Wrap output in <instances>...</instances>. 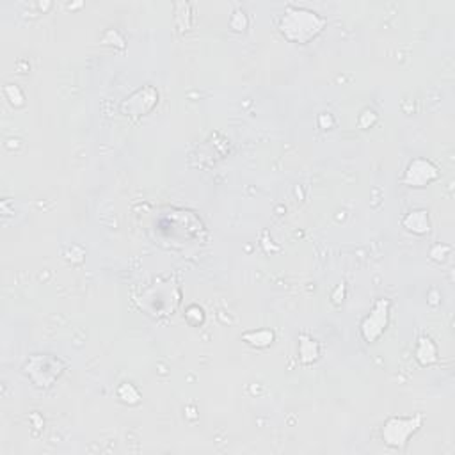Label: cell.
Returning a JSON list of instances; mask_svg holds the SVG:
<instances>
[{"label":"cell","mask_w":455,"mask_h":455,"mask_svg":"<svg viewBox=\"0 0 455 455\" xmlns=\"http://www.w3.org/2000/svg\"><path fill=\"white\" fill-rule=\"evenodd\" d=\"M249 25V20H248V14L244 13L242 9H237L233 14H231L230 18V27L233 29V31L237 32H242L246 31Z\"/></svg>","instance_id":"9a60e30c"},{"label":"cell","mask_w":455,"mask_h":455,"mask_svg":"<svg viewBox=\"0 0 455 455\" xmlns=\"http://www.w3.org/2000/svg\"><path fill=\"white\" fill-rule=\"evenodd\" d=\"M4 94H5V98H8L11 105H14V107H22L23 105V98H25V96H23L22 89L18 88V86H13V84L5 86Z\"/></svg>","instance_id":"2e32d148"},{"label":"cell","mask_w":455,"mask_h":455,"mask_svg":"<svg viewBox=\"0 0 455 455\" xmlns=\"http://www.w3.org/2000/svg\"><path fill=\"white\" fill-rule=\"evenodd\" d=\"M183 317H185L187 324H190L192 327L203 326V322H205V311H203V308H199L198 304H190L189 308L185 309Z\"/></svg>","instance_id":"5bb4252c"},{"label":"cell","mask_w":455,"mask_h":455,"mask_svg":"<svg viewBox=\"0 0 455 455\" xmlns=\"http://www.w3.org/2000/svg\"><path fill=\"white\" fill-rule=\"evenodd\" d=\"M297 354H299L297 358H299L301 365L309 367V365H313L320 359V343H318V340H315L313 336L301 335L299 336V352Z\"/></svg>","instance_id":"30bf717a"},{"label":"cell","mask_w":455,"mask_h":455,"mask_svg":"<svg viewBox=\"0 0 455 455\" xmlns=\"http://www.w3.org/2000/svg\"><path fill=\"white\" fill-rule=\"evenodd\" d=\"M242 340L252 349H267L274 343L276 335L272 329H252V331L244 333Z\"/></svg>","instance_id":"7c38bea8"},{"label":"cell","mask_w":455,"mask_h":455,"mask_svg":"<svg viewBox=\"0 0 455 455\" xmlns=\"http://www.w3.org/2000/svg\"><path fill=\"white\" fill-rule=\"evenodd\" d=\"M452 252V246H448V244H438V246H434L432 249H430V258H432L434 261H438V263H445V261L448 260V257H450Z\"/></svg>","instance_id":"e0dca14e"},{"label":"cell","mask_w":455,"mask_h":455,"mask_svg":"<svg viewBox=\"0 0 455 455\" xmlns=\"http://www.w3.org/2000/svg\"><path fill=\"white\" fill-rule=\"evenodd\" d=\"M133 301L142 313L153 320L171 317L181 302V290L177 276H160L141 288Z\"/></svg>","instance_id":"7a4b0ae2"},{"label":"cell","mask_w":455,"mask_h":455,"mask_svg":"<svg viewBox=\"0 0 455 455\" xmlns=\"http://www.w3.org/2000/svg\"><path fill=\"white\" fill-rule=\"evenodd\" d=\"M421 424H424V415L420 413L415 416H389L380 429V438L386 447L404 450L413 434L420 430Z\"/></svg>","instance_id":"5b68a950"},{"label":"cell","mask_w":455,"mask_h":455,"mask_svg":"<svg viewBox=\"0 0 455 455\" xmlns=\"http://www.w3.org/2000/svg\"><path fill=\"white\" fill-rule=\"evenodd\" d=\"M118 398L125 406H139L141 404V391L135 388V385L132 382H121L120 388H118Z\"/></svg>","instance_id":"4fadbf2b"},{"label":"cell","mask_w":455,"mask_h":455,"mask_svg":"<svg viewBox=\"0 0 455 455\" xmlns=\"http://www.w3.org/2000/svg\"><path fill=\"white\" fill-rule=\"evenodd\" d=\"M416 361L420 363L421 367H430L438 361V347L430 340L429 336H421L415 349Z\"/></svg>","instance_id":"8fae6325"},{"label":"cell","mask_w":455,"mask_h":455,"mask_svg":"<svg viewBox=\"0 0 455 455\" xmlns=\"http://www.w3.org/2000/svg\"><path fill=\"white\" fill-rule=\"evenodd\" d=\"M358 123H359V127H361V129H365V130L372 129V127L377 123V114L374 111H370V109H365V111L359 114Z\"/></svg>","instance_id":"ac0fdd59"},{"label":"cell","mask_w":455,"mask_h":455,"mask_svg":"<svg viewBox=\"0 0 455 455\" xmlns=\"http://www.w3.org/2000/svg\"><path fill=\"white\" fill-rule=\"evenodd\" d=\"M389 309H391L389 299L380 297V299H377L370 313L363 318L359 331H361L363 340L367 341V343H376L380 336L385 335L389 324Z\"/></svg>","instance_id":"52a82bcc"},{"label":"cell","mask_w":455,"mask_h":455,"mask_svg":"<svg viewBox=\"0 0 455 455\" xmlns=\"http://www.w3.org/2000/svg\"><path fill=\"white\" fill-rule=\"evenodd\" d=\"M66 363L55 354H32L31 358L23 363V376L31 380L32 386L38 389H49L62 377L66 372Z\"/></svg>","instance_id":"277c9868"},{"label":"cell","mask_w":455,"mask_h":455,"mask_svg":"<svg viewBox=\"0 0 455 455\" xmlns=\"http://www.w3.org/2000/svg\"><path fill=\"white\" fill-rule=\"evenodd\" d=\"M151 230L155 231V244L168 249H187L205 240L203 221L192 210L185 208H162L155 217Z\"/></svg>","instance_id":"6da1fadb"},{"label":"cell","mask_w":455,"mask_h":455,"mask_svg":"<svg viewBox=\"0 0 455 455\" xmlns=\"http://www.w3.org/2000/svg\"><path fill=\"white\" fill-rule=\"evenodd\" d=\"M439 178V168L432 160L415 159L407 164L406 172H404V185L413 187V189H424L430 185L432 181Z\"/></svg>","instance_id":"ba28073f"},{"label":"cell","mask_w":455,"mask_h":455,"mask_svg":"<svg viewBox=\"0 0 455 455\" xmlns=\"http://www.w3.org/2000/svg\"><path fill=\"white\" fill-rule=\"evenodd\" d=\"M402 226L409 233L415 235H427L430 231V217L427 210L418 208L407 212L402 219Z\"/></svg>","instance_id":"9c48e42d"},{"label":"cell","mask_w":455,"mask_h":455,"mask_svg":"<svg viewBox=\"0 0 455 455\" xmlns=\"http://www.w3.org/2000/svg\"><path fill=\"white\" fill-rule=\"evenodd\" d=\"M157 105H159V91L153 86H142L129 98H125L120 111L130 120L138 121L150 114Z\"/></svg>","instance_id":"8992f818"},{"label":"cell","mask_w":455,"mask_h":455,"mask_svg":"<svg viewBox=\"0 0 455 455\" xmlns=\"http://www.w3.org/2000/svg\"><path fill=\"white\" fill-rule=\"evenodd\" d=\"M327 20L308 8L290 5L285 9L283 16L279 18V32L290 43L306 44L322 34Z\"/></svg>","instance_id":"3957f363"}]
</instances>
